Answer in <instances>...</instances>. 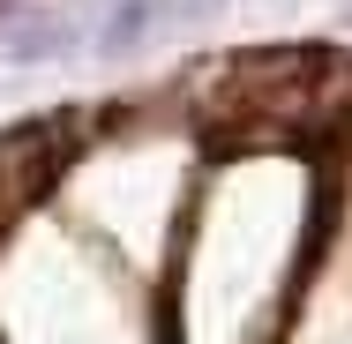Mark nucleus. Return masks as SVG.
I'll list each match as a JSON object with an SVG mask.
<instances>
[{
    "label": "nucleus",
    "mask_w": 352,
    "mask_h": 344,
    "mask_svg": "<svg viewBox=\"0 0 352 344\" xmlns=\"http://www.w3.org/2000/svg\"><path fill=\"white\" fill-rule=\"evenodd\" d=\"M98 15H82L75 0H30V8H0V60L8 68H45L90 53Z\"/></svg>",
    "instance_id": "nucleus-1"
},
{
    "label": "nucleus",
    "mask_w": 352,
    "mask_h": 344,
    "mask_svg": "<svg viewBox=\"0 0 352 344\" xmlns=\"http://www.w3.org/2000/svg\"><path fill=\"white\" fill-rule=\"evenodd\" d=\"M210 8H225V0H180V23H195V15H210Z\"/></svg>",
    "instance_id": "nucleus-3"
},
{
    "label": "nucleus",
    "mask_w": 352,
    "mask_h": 344,
    "mask_svg": "<svg viewBox=\"0 0 352 344\" xmlns=\"http://www.w3.org/2000/svg\"><path fill=\"white\" fill-rule=\"evenodd\" d=\"M165 23H180V0H105L98 8V30H90V53L98 60H128Z\"/></svg>",
    "instance_id": "nucleus-2"
}]
</instances>
